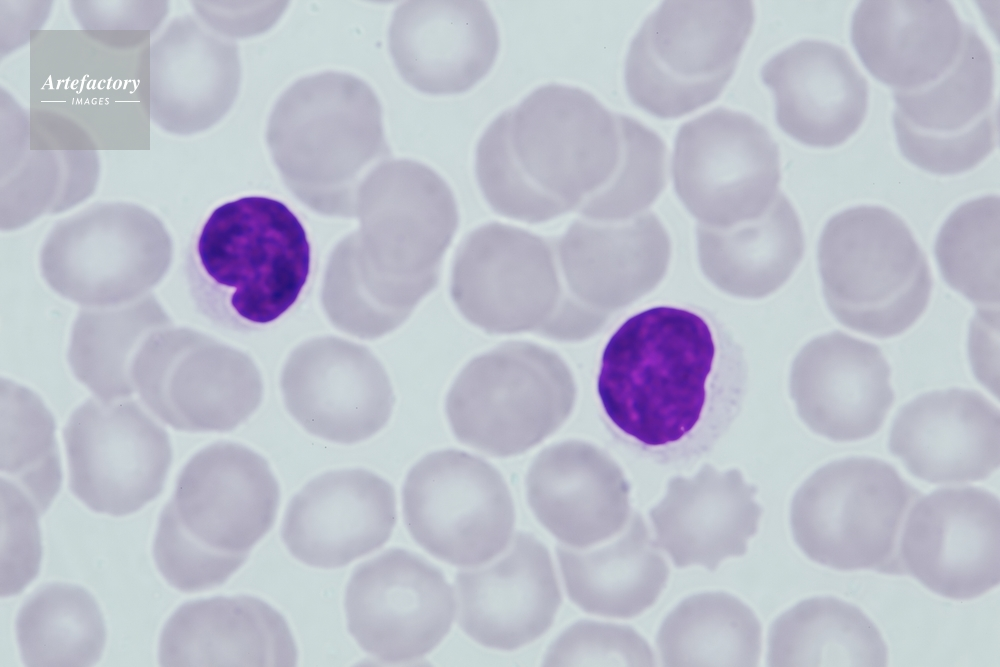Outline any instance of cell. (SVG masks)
Masks as SVG:
<instances>
[{"mask_svg": "<svg viewBox=\"0 0 1000 667\" xmlns=\"http://www.w3.org/2000/svg\"><path fill=\"white\" fill-rule=\"evenodd\" d=\"M648 133L583 89L544 85L484 131L476 150L478 182L506 217L535 223L574 209L593 216L626 190Z\"/></svg>", "mask_w": 1000, "mask_h": 667, "instance_id": "cell-1", "label": "cell"}, {"mask_svg": "<svg viewBox=\"0 0 1000 667\" xmlns=\"http://www.w3.org/2000/svg\"><path fill=\"white\" fill-rule=\"evenodd\" d=\"M597 392L629 443L662 459L706 451L736 419L742 366L698 313L659 306L626 320L602 355Z\"/></svg>", "mask_w": 1000, "mask_h": 667, "instance_id": "cell-2", "label": "cell"}, {"mask_svg": "<svg viewBox=\"0 0 1000 667\" xmlns=\"http://www.w3.org/2000/svg\"><path fill=\"white\" fill-rule=\"evenodd\" d=\"M279 503L278 482L261 455L232 442L202 449L160 515L153 546L159 571L186 593L223 584L272 528Z\"/></svg>", "mask_w": 1000, "mask_h": 667, "instance_id": "cell-3", "label": "cell"}, {"mask_svg": "<svg viewBox=\"0 0 1000 667\" xmlns=\"http://www.w3.org/2000/svg\"><path fill=\"white\" fill-rule=\"evenodd\" d=\"M311 271V246L299 218L283 202L247 196L217 207L187 261L199 312L217 326L248 332L284 315Z\"/></svg>", "mask_w": 1000, "mask_h": 667, "instance_id": "cell-4", "label": "cell"}, {"mask_svg": "<svg viewBox=\"0 0 1000 667\" xmlns=\"http://www.w3.org/2000/svg\"><path fill=\"white\" fill-rule=\"evenodd\" d=\"M827 305L849 329L889 338L924 313L932 281L927 259L905 222L879 206L834 215L818 247Z\"/></svg>", "mask_w": 1000, "mask_h": 667, "instance_id": "cell-5", "label": "cell"}, {"mask_svg": "<svg viewBox=\"0 0 1000 667\" xmlns=\"http://www.w3.org/2000/svg\"><path fill=\"white\" fill-rule=\"evenodd\" d=\"M754 24L748 0L664 1L643 22L625 63L631 100L660 118L689 114L716 99L731 78Z\"/></svg>", "mask_w": 1000, "mask_h": 667, "instance_id": "cell-6", "label": "cell"}, {"mask_svg": "<svg viewBox=\"0 0 1000 667\" xmlns=\"http://www.w3.org/2000/svg\"><path fill=\"white\" fill-rule=\"evenodd\" d=\"M576 398L571 371L556 353L511 342L473 359L446 399L462 443L490 456L522 454L557 431Z\"/></svg>", "mask_w": 1000, "mask_h": 667, "instance_id": "cell-7", "label": "cell"}, {"mask_svg": "<svg viewBox=\"0 0 1000 667\" xmlns=\"http://www.w3.org/2000/svg\"><path fill=\"white\" fill-rule=\"evenodd\" d=\"M920 493L890 464L853 457L812 474L793 497L794 539L811 560L836 570L901 573L896 552L908 507Z\"/></svg>", "mask_w": 1000, "mask_h": 667, "instance_id": "cell-8", "label": "cell"}, {"mask_svg": "<svg viewBox=\"0 0 1000 667\" xmlns=\"http://www.w3.org/2000/svg\"><path fill=\"white\" fill-rule=\"evenodd\" d=\"M402 499L413 539L449 564L480 566L511 541L515 508L507 483L469 453L448 449L422 458L406 477Z\"/></svg>", "mask_w": 1000, "mask_h": 667, "instance_id": "cell-9", "label": "cell"}, {"mask_svg": "<svg viewBox=\"0 0 1000 667\" xmlns=\"http://www.w3.org/2000/svg\"><path fill=\"white\" fill-rule=\"evenodd\" d=\"M672 175L701 224L729 227L758 217L778 195L779 151L753 117L719 107L680 127Z\"/></svg>", "mask_w": 1000, "mask_h": 667, "instance_id": "cell-10", "label": "cell"}, {"mask_svg": "<svg viewBox=\"0 0 1000 667\" xmlns=\"http://www.w3.org/2000/svg\"><path fill=\"white\" fill-rule=\"evenodd\" d=\"M897 141L905 158L928 172L968 171L996 146L998 110L991 54L970 26L962 50L939 78L894 91Z\"/></svg>", "mask_w": 1000, "mask_h": 667, "instance_id": "cell-11", "label": "cell"}, {"mask_svg": "<svg viewBox=\"0 0 1000 667\" xmlns=\"http://www.w3.org/2000/svg\"><path fill=\"white\" fill-rule=\"evenodd\" d=\"M114 401L85 402L63 437L72 493L95 512L123 516L160 494L172 451L166 431L135 401Z\"/></svg>", "mask_w": 1000, "mask_h": 667, "instance_id": "cell-12", "label": "cell"}, {"mask_svg": "<svg viewBox=\"0 0 1000 667\" xmlns=\"http://www.w3.org/2000/svg\"><path fill=\"white\" fill-rule=\"evenodd\" d=\"M344 604L358 645L386 663L430 653L449 633L456 610L442 572L403 549L362 563L350 578Z\"/></svg>", "mask_w": 1000, "mask_h": 667, "instance_id": "cell-13", "label": "cell"}, {"mask_svg": "<svg viewBox=\"0 0 1000 667\" xmlns=\"http://www.w3.org/2000/svg\"><path fill=\"white\" fill-rule=\"evenodd\" d=\"M900 572L955 600L987 593L1000 581V504L976 487L944 488L922 497L905 521Z\"/></svg>", "mask_w": 1000, "mask_h": 667, "instance_id": "cell-14", "label": "cell"}, {"mask_svg": "<svg viewBox=\"0 0 1000 667\" xmlns=\"http://www.w3.org/2000/svg\"><path fill=\"white\" fill-rule=\"evenodd\" d=\"M281 389L286 408L306 431L342 444L380 431L395 403L381 365L363 348L336 339L300 348L284 369Z\"/></svg>", "mask_w": 1000, "mask_h": 667, "instance_id": "cell-15", "label": "cell"}, {"mask_svg": "<svg viewBox=\"0 0 1000 667\" xmlns=\"http://www.w3.org/2000/svg\"><path fill=\"white\" fill-rule=\"evenodd\" d=\"M890 367L874 344L841 331L817 337L793 361L790 392L817 434L855 441L875 434L893 402Z\"/></svg>", "mask_w": 1000, "mask_h": 667, "instance_id": "cell-16", "label": "cell"}, {"mask_svg": "<svg viewBox=\"0 0 1000 667\" xmlns=\"http://www.w3.org/2000/svg\"><path fill=\"white\" fill-rule=\"evenodd\" d=\"M396 515L394 489L386 480L363 469L330 471L291 500L282 537L301 562L337 568L382 547Z\"/></svg>", "mask_w": 1000, "mask_h": 667, "instance_id": "cell-17", "label": "cell"}, {"mask_svg": "<svg viewBox=\"0 0 1000 667\" xmlns=\"http://www.w3.org/2000/svg\"><path fill=\"white\" fill-rule=\"evenodd\" d=\"M455 586L460 627L478 644L497 650L540 638L562 600L550 554L529 533H518L495 563L458 572Z\"/></svg>", "mask_w": 1000, "mask_h": 667, "instance_id": "cell-18", "label": "cell"}, {"mask_svg": "<svg viewBox=\"0 0 1000 667\" xmlns=\"http://www.w3.org/2000/svg\"><path fill=\"white\" fill-rule=\"evenodd\" d=\"M889 449L912 475L930 483L986 479L1000 462L999 411L975 391L925 393L899 411Z\"/></svg>", "mask_w": 1000, "mask_h": 667, "instance_id": "cell-19", "label": "cell"}, {"mask_svg": "<svg viewBox=\"0 0 1000 667\" xmlns=\"http://www.w3.org/2000/svg\"><path fill=\"white\" fill-rule=\"evenodd\" d=\"M537 520L567 546L585 549L623 531L630 517L629 486L617 463L579 440L538 454L526 477Z\"/></svg>", "mask_w": 1000, "mask_h": 667, "instance_id": "cell-20", "label": "cell"}, {"mask_svg": "<svg viewBox=\"0 0 1000 667\" xmlns=\"http://www.w3.org/2000/svg\"><path fill=\"white\" fill-rule=\"evenodd\" d=\"M390 44L399 71L415 88L456 94L489 72L499 34L483 1L416 0L397 9Z\"/></svg>", "mask_w": 1000, "mask_h": 667, "instance_id": "cell-21", "label": "cell"}, {"mask_svg": "<svg viewBox=\"0 0 1000 667\" xmlns=\"http://www.w3.org/2000/svg\"><path fill=\"white\" fill-rule=\"evenodd\" d=\"M772 89L778 125L813 147L846 141L863 122L868 84L846 50L830 42L802 40L762 68Z\"/></svg>", "mask_w": 1000, "mask_h": 667, "instance_id": "cell-22", "label": "cell"}, {"mask_svg": "<svg viewBox=\"0 0 1000 667\" xmlns=\"http://www.w3.org/2000/svg\"><path fill=\"white\" fill-rule=\"evenodd\" d=\"M567 300L604 314L651 290L665 272L669 243L658 218L575 221L559 242Z\"/></svg>", "mask_w": 1000, "mask_h": 667, "instance_id": "cell-23", "label": "cell"}, {"mask_svg": "<svg viewBox=\"0 0 1000 667\" xmlns=\"http://www.w3.org/2000/svg\"><path fill=\"white\" fill-rule=\"evenodd\" d=\"M754 494L736 469L720 472L706 464L693 478L671 479L649 513L656 546L677 567L714 571L727 557L745 554L756 533L761 508Z\"/></svg>", "mask_w": 1000, "mask_h": 667, "instance_id": "cell-24", "label": "cell"}, {"mask_svg": "<svg viewBox=\"0 0 1000 667\" xmlns=\"http://www.w3.org/2000/svg\"><path fill=\"white\" fill-rule=\"evenodd\" d=\"M967 26L946 0H864L852 19L862 63L894 91L939 78L958 58Z\"/></svg>", "mask_w": 1000, "mask_h": 667, "instance_id": "cell-25", "label": "cell"}, {"mask_svg": "<svg viewBox=\"0 0 1000 667\" xmlns=\"http://www.w3.org/2000/svg\"><path fill=\"white\" fill-rule=\"evenodd\" d=\"M162 666L291 667L297 648L284 617L249 596L185 603L167 621L159 643Z\"/></svg>", "mask_w": 1000, "mask_h": 667, "instance_id": "cell-26", "label": "cell"}, {"mask_svg": "<svg viewBox=\"0 0 1000 667\" xmlns=\"http://www.w3.org/2000/svg\"><path fill=\"white\" fill-rule=\"evenodd\" d=\"M135 376L133 383L147 407L181 431H230L256 411L263 397L253 363L208 341H199L197 351L179 367Z\"/></svg>", "mask_w": 1000, "mask_h": 667, "instance_id": "cell-27", "label": "cell"}, {"mask_svg": "<svg viewBox=\"0 0 1000 667\" xmlns=\"http://www.w3.org/2000/svg\"><path fill=\"white\" fill-rule=\"evenodd\" d=\"M697 237L706 276L723 291L745 298L776 291L804 252L800 221L781 193L758 217L729 227L700 224Z\"/></svg>", "mask_w": 1000, "mask_h": 667, "instance_id": "cell-28", "label": "cell"}, {"mask_svg": "<svg viewBox=\"0 0 1000 667\" xmlns=\"http://www.w3.org/2000/svg\"><path fill=\"white\" fill-rule=\"evenodd\" d=\"M571 601L583 611L608 618L636 617L655 604L669 568L639 514L613 542L593 550L557 548Z\"/></svg>", "mask_w": 1000, "mask_h": 667, "instance_id": "cell-29", "label": "cell"}, {"mask_svg": "<svg viewBox=\"0 0 1000 667\" xmlns=\"http://www.w3.org/2000/svg\"><path fill=\"white\" fill-rule=\"evenodd\" d=\"M888 651L874 623L856 606L832 597L799 602L779 616L768 637V664L886 666Z\"/></svg>", "mask_w": 1000, "mask_h": 667, "instance_id": "cell-30", "label": "cell"}, {"mask_svg": "<svg viewBox=\"0 0 1000 667\" xmlns=\"http://www.w3.org/2000/svg\"><path fill=\"white\" fill-rule=\"evenodd\" d=\"M665 666H757L762 630L753 611L724 592L683 600L656 639Z\"/></svg>", "mask_w": 1000, "mask_h": 667, "instance_id": "cell-31", "label": "cell"}, {"mask_svg": "<svg viewBox=\"0 0 1000 667\" xmlns=\"http://www.w3.org/2000/svg\"><path fill=\"white\" fill-rule=\"evenodd\" d=\"M16 636L25 665L91 666L106 642L104 620L84 588L53 583L35 592L16 619Z\"/></svg>", "mask_w": 1000, "mask_h": 667, "instance_id": "cell-32", "label": "cell"}, {"mask_svg": "<svg viewBox=\"0 0 1000 667\" xmlns=\"http://www.w3.org/2000/svg\"><path fill=\"white\" fill-rule=\"evenodd\" d=\"M999 208L998 196L962 204L935 243L945 281L978 305L999 303Z\"/></svg>", "mask_w": 1000, "mask_h": 667, "instance_id": "cell-33", "label": "cell"}, {"mask_svg": "<svg viewBox=\"0 0 1000 667\" xmlns=\"http://www.w3.org/2000/svg\"><path fill=\"white\" fill-rule=\"evenodd\" d=\"M655 657L644 638L629 626L580 621L549 647L547 666H654Z\"/></svg>", "mask_w": 1000, "mask_h": 667, "instance_id": "cell-34", "label": "cell"}, {"mask_svg": "<svg viewBox=\"0 0 1000 667\" xmlns=\"http://www.w3.org/2000/svg\"><path fill=\"white\" fill-rule=\"evenodd\" d=\"M1 595L22 591L37 575L41 559L35 504L13 483L1 482Z\"/></svg>", "mask_w": 1000, "mask_h": 667, "instance_id": "cell-35", "label": "cell"}]
</instances>
